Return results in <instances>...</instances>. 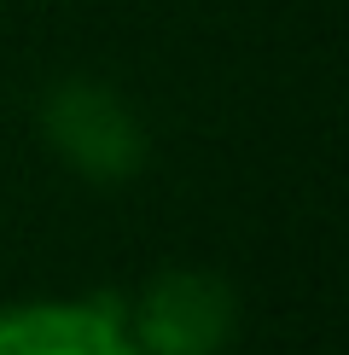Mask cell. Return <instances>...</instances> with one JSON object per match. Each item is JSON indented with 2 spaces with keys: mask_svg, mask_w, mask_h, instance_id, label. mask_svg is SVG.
Returning <instances> with one entry per match:
<instances>
[{
  "mask_svg": "<svg viewBox=\"0 0 349 355\" xmlns=\"http://www.w3.org/2000/svg\"><path fill=\"white\" fill-rule=\"evenodd\" d=\"M35 128L47 152L87 187H128L152 157L140 111L93 76H58L35 105Z\"/></svg>",
  "mask_w": 349,
  "mask_h": 355,
  "instance_id": "cell-1",
  "label": "cell"
},
{
  "mask_svg": "<svg viewBox=\"0 0 349 355\" xmlns=\"http://www.w3.org/2000/svg\"><path fill=\"white\" fill-rule=\"evenodd\" d=\"M239 291L215 268H163L134 297H123L140 355H222L239 338Z\"/></svg>",
  "mask_w": 349,
  "mask_h": 355,
  "instance_id": "cell-2",
  "label": "cell"
},
{
  "mask_svg": "<svg viewBox=\"0 0 349 355\" xmlns=\"http://www.w3.org/2000/svg\"><path fill=\"white\" fill-rule=\"evenodd\" d=\"M0 355H140L123 297H35L0 309Z\"/></svg>",
  "mask_w": 349,
  "mask_h": 355,
  "instance_id": "cell-3",
  "label": "cell"
}]
</instances>
